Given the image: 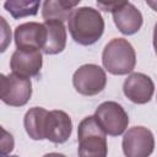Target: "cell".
Segmentation results:
<instances>
[{
	"mask_svg": "<svg viewBox=\"0 0 157 157\" xmlns=\"http://www.w3.org/2000/svg\"><path fill=\"white\" fill-rule=\"evenodd\" d=\"M67 28L72 39L81 45L94 44L104 32V20L98 10L91 6H82L74 10Z\"/></svg>",
	"mask_w": 157,
	"mask_h": 157,
	"instance_id": "cell-1",
	"label": "cell"
},
{
	"mask_svg": "<svg viewBox=\"0 0 157 157\" xmlns=\"http://www.w3.org/2000/svg\"><path fill=\"white\" fill-rule=\"evenodd\" d=\"M102 64L112 75H128L136 65V53L131 43L125 38H113L102 53Z\"/></svg>",
	"mask_w": 157,
	"mask_h": 157,
	"instance_id": "cell-2",
	"label": "cell"
},
{
	"mask_svg": "<svg viewBox=\"0 0 157 157\" xmlns=\"http://www.w3.org/2000/svg\"><path fill=\"white\" fill-rule=\"evenodd\" d=\"M78 157H107V134L101 128L94 115L83 118L77 128Z\"/></svg>",
	"mask_w": 157,
	"mask_h": 157,
	"instance_id": "cell-3",
	"label": "cell"
},
{
	"mask_svg": "<svg viewBox=\"0 0 157 157\" xmlns=\"http://www.w3.org/2000/svg\"><path fill=\"white\" fill-rule=\"evenodd\" d=\"M32 96L31 78L17 74L0 75V98L10 107H23Z\"/></svg>",
	"mask_w": 157,
	"mask_h": 157,
	"instance_id": "cell-4",
	"label": "cell"
},
{
	"mask_svg": "<svg viewBox=\"0 0 157 157\" xmlns=\"http://www.w3.org/2000/svg\"><path fill=\"white\" fill-rule=\"evenodd\" d=\"M94 118L104 132L110 136L121 135L129 124V117L125 109L113 101L101 103L94 112Z\"/></svg>",
	"mask_w": 157,
	"mask_h": 157,
	"instance_id": "cell-5",
	"label": "cell"
},
{
	"mask_svg": "<svg viewBox=\"0 0 157 157\" xmlns=\"http://www.w3.org/2000/svg\"><path fill=\"white\" fill-rule=\"evenodd\" d=\"M72 85L82 96H96L107 85L105 71L96 64L81 65L72 75Z\"/></svg>",
	"mask_w": 157,
	"mask_h": 157,
	"instance_id": "cell-6",
	"label": "cell"
},
{
	"mask_svg": "<svg viewBox=\"0 0 157 157\" xmlns=\"http://www.w3.org/2000/svg\"><path fill=\"white\" fill-rule=\"evenodd\" d=\"M125 157H148L155 150V137L145 126H132L124 134L121 142Z\"/></svg>",
	"mask_w": 157,
	"mask_h": 157,
	"instance_id": "cell-7",
	"label": "cell"
},
{
	"mask_svg": "<svg viewBox=\"0 0 157 157\" xmlns=\"http://www.w3.org/2000/svg\"><path fill=\"white\" fill-rule=\"evenodd\" d=\"M125 97L135 104H146L155 93V83L150 76L142 72H131L123 83Z\"/></svg>",
	"mask_w": 157,
	"mask_h": 157,
	"instance_id": "cell-8",
	"label": "cell"
},
{
	"mask_svg": "<svg viewBox=\"0 0 157 157\" xmlns=\"http://www.w3.org/2000/svg\"><path fill=\"white\" fill-rule=\"evenodd\" d=\"M43 65V56L38 49H16L10 59V67L13 74L23 77L37 76Z\"/></svg>",
	"mask_w": 157,
	"mask_h": 157,
	"instance_id": "cell-9",
	"label": "cell"
},
{
	"mask_svg": "<svg viewBox=\"0 0 157 157\" xmlns=\"http://www.w3.org/2000/svg\"><path fill=\"white\" fill-rule=\"evenodd\" d=\"M15 44L17 49H43L47 40V28L44 23L26 22L15 28Z\"/></svg>",
	"mask_w": 157,
	"mask_h": 157,
	"instance_id": "cell-10",
	"label": "cell"
},
{
	"mask_svg": "<svg viewBox=\"0 0 157 157\" xmlns=\"http://www.w3.org/2000/svg\"><path fill=\"white\" fill-rule=\"evenodd\" d=\"M112 15L115 26L125 36L135 34L142 27V13L134 4L129 1H121L120 5L112 12Z\"/></svg>",
	"mask_w": 157,
	"mask_h": 157,
	"instance_id": "cell-11",
	"label": "cell"
},
{
	"mask_svg": "<svg viewBox=\"0 0 157 157\" xmlns=\"http://www.w3.org/2000/svg\"><path fill=\"white\" fill-rule=\"evenodd\" d=\"M72 132V121L64 110H50L47 118L45 139L53 144H64L69 140Z\"/></svg>",
	"mask_w": 157,
	"mask_h": 157,
	"instance_id": "cell-12",
	"label": "cell"
},
{
	"mask_svg": "<svg viewBox=\"0 0 157 157\" xmlns=\"http://www.w3.org/2000/svg\"><path fill=\"white\" fill-rule=\"evenodd\" d=\"M47 28V40L43 47V53L48 55H55L61 53L66 47V29L64 22L50 20L44 21Z\"/></svg>",
	"mask_w": 157,
	"mask_h": 157,
	"instance_id": "cell-13",
	"label": "cell"
},
{
	"mask_svg": "<svg viewBox=\"0 0 157 157\" xmlns=\"http://www.w3.org/2000/svg\"><path fill=\"white\" fill-rule=\"evenodd\" d=\"M49 112L42 107L29 108L23 118V125L27 135L32 140L45 139V126Z\"/></svg>",
	"mask_w": 157,
	"mask_h": 157,
	"instance_id": "cell-14",
	"label": "cell"
},
{
	"mask_svg": "<svg viewBox=\"0 0 157 157\" xmlns=\"http://www.w3.org/2000/svg\"><path fill=\"white\" fill-rule=\"evenodd\" d=\"M80 4V0L69 1V0H47L42 6V16L44 21H69L75 7Z\"/></svg>",
	"mask_w": 157,
	"mask_h": 157,
	"instance_id": "cell-15",
	"label": "cell"
},
{
	"mask_svg": "<svg viewBox=\"0 0 157 157\" xmlns=\"http://www.w3.org/2000/svg\"><path fill=\"white\" fill-rule=\"evenodd\" d=\"M40 6L39 1H5L4 7L13 18H22L26 16H34Z\"/></svg>",
	"mask_w": 157,
	"mask_h": 157,
	"instance_id": "cell-16",
	"label": "cell"
},
{
	"mask_svg": "<svg viewBox=\"0 0 157 157\" xmlns=\"http://www.w3.org/2000/svg\"><path fill=\"white\" fill-rule=\"evenodd\" d=\"M4 137L1 140V155H9L13 148V137L5 129H2Z\"/></svg>",
	"mask_w": 157,
	"mask_h": 157,
	"instance_id": "cell-17",
	"label": "cell"
},
{
	"mask_svg": "<svg viewBox=\"0 0 157 157\" xmlns=\"http://www.w3.org/2000/svg\"><path fill=\"white\" fill-rule=\"evenodd\" d=\"M0 20H1V25H2V31H1V34H2V47H1V52H5L7 43L11 42V31L7 29V25H6L5 18L2 16L0 17Z\"/></svg>",
	"mask_w": 157,
	"mask_h": 157,
	"instance_id": "cell-18",
	"label": "cell"
},
{
	"mask_svg": "<svg viewBox=\"0 0 157 157\" xmlns=\"http://www.w3.org/2000/svg\"><path fill=\"white\" fill-rule=\"evenodd\" d=\"M152 43H153L155 53H156V55H157V22H156L155 28H153V40H152Z\"/></svg>",
	"mask_w": 157,
	"mask_h": 157,
	"instance_id": "cell-19",
	"label": "cell"
},
{
	"mask_svg": "<svg viewBox=\"0 0 157 157\" xmlns=\"http://www.w3.org/2000/svg\"><path fill=\"white\" fill-rule=\"evenodd\" d=\"M43 157H66V156L63 155V153H58V152H50V153L44 155Z\"/></svg>",
	"mask_w": 157,
	"mask_h": 157,
	"instance_id": "cell-20",
	"label": "cell"
},
{
	"mask_svg": "<svg viewBox=\"0 0 157 157\" xmlns=\"http://www.w3.org/2000/svg\"><path fill=\"white\" fill-rule=\"evenodd\" d=\"M146 4H147L148 6H151V7L157 12V1H146Z\"/></svg>",
	"mask_w": 157,
	"mask_h": 157,
	"instance_id": "cell-21",
	"label": "cell"
},
{
	"mask_svg": "<svg viewBox=\"0 0 157 157\" xmlns=\"http://www.w3.org/2000/svg\"><path fill=\"white\" fill-rule=\"evenodd\" d=\"M1 157H18V156H10V155H1Z\"/></svg>",
	"mask_w": 157,
	"mask_h": 157,
	"instance_id": "cell-22",
	"label": "cell"
}]
</instances>
